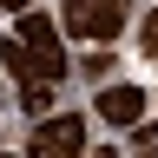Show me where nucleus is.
<instances>
[{"label": "nucleus", "instance_id": "obj_1", "mask_svg": "<svg viewBox=\"0 0 158 158\" xmlns=\"http://www.w3.org/2000/svg\"><path fill=\"white\" fill-rule=\"evenodd\" d=\"M125 13H132V0H66V20L59 27L92 40V46H112V33L125 27Z\"/></svg>", "mask_w": 158, "mask_h": 158}, {"label": "nucleus", "instance_id": "obj_2", "mask_svg": "<svg viewBox=\"0 0 158 158\" xmlns=\"http://www.w3.org/2000/svg\"><path fill=\"white\" fill-rule=\"evenodd\" d=\"M33 152H40V158H73V152H86V118H79V112H59V118H46V125H33Z\"/></svg>", "mask_w": 158, "mask_h": 158}, {"label": "nucleus", "instance_id": "obj_3", "mask_svg": "<svg viewBox=\"0 0 158 158\" xmlns=\"http://www.w3.org/2000/svg\"><path fill=\"white\" fill-rule=\"evenodd\" d=\"M0 66H7L13 79H66V59H46V53H33L27 40H0Z\"/></svg>", "mask_w": 158, "mask_h": 158}, {"label": "nucleus", "instance_id": "obj_4", "mask_svg": "<svg viewBox=\"0 0 158 158\" xmlns=\"http://www.w3.org/2000/svg\"><path fill=\"white\" fill-rule=\"evenodd\" d=\"M92 112H106V125H138V118H145V92L138 86H106Z\"/></svg>", "mask_w": 158, "mask_h": 158}, {"label": "nucleus", "instance_id": "obj_5", "mask_svg": "<svg viewBox=\"0 0 158 158\" xmlns=\"http://www.w3.org/2000/svg\"><path fill=\"white\" fill-rule=\"evenodd\" d=\"M20 40H27L33 53H46V59H66V53H59V27H53L46 13H33V7L20 13Z\"/></svg>", "mask_w": 158, "mask_h": 158}, {"label": "nucleus", "instance_id": "obj_6", "mask_svg": "<svg viewBox=\"0 0 158 158\" xmlns=\"http://www.w3.org/2000/svg\"><path fill=\"white\" fill-rule=\"evenodd\" d=\"M20 106H27V112H46L53 106V79H27V86H20Z\"/></svg>", "mask_w": 158, "mask_h": 158}, {"label": "nucleus", "instance_id": "obj_7", "mask_svg": "<svg viewBox=\"0 0 158 158\" xmlns=\"http://www.w3.org/2000/svg\"><path fill=\"white\" fill-rule=\"evenodd\" d=\"M138 46H145V59H158V13H145V27H138Z\"/></svg>", "mask_w": 158, "mask_h": 158}, {"label": "nucleus", "instance_id": "obj_8", "mask_svg": "<svg viewBox=\"0 0 158 158\" xmlns=\"http://www.w3.org/2000/svg\"><path fill=\"white\" fill-rule=\"evenodd\" d=\"M138 152H158V125H138V138H132Z\"/></svg>", "mask_w": 158, "mask_h": 158}, {"label": "nucleus", "instance_id": "obj_9", "mask_svg": "<svg viewBox=\"0 0 158 158\" xmlns=\"http://www.w3.org/2000/svg\"><path fill=\"white\" fill-rule=\"evenodd\" d=\"M0 7H7V13H27V7H33V0H0Z\"/></svg>", "mask_w": 158, "mask_h": 158}]
</instances>
